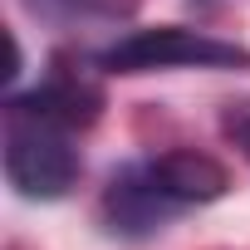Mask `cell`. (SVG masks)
<instances>
[{
  "label": "cell",
  "instance_id": "6da1fadb",
  "mask_svg": "<svg viewBox=\"0 0 250 250\" xmlns=\"http://www.w3.org/2000/svg\"><path fill=\"white\" fill-rule=\"evenodd\" d=\"M230 191V172L196 147H172L162 157H143L128 162L123 172L108 177L103 187V226L113 235H152L162 230L177 211L187 206H206L216 196Z\"/></svg>",
  "mask_w": 250,
  "mask_h": 250
},
{
  "label": "cell",
  "instance_id": "7a4b0ae2",
  "mask_svg": "<svg viewBox=\"0 0 250 250\" xmlns=\"http://www.w3.org/2000/svg\"><path fill=\"white\" fill-rule=\"evenodd\" d=\"M108 74H152V69H250V49L235 40H216L187 25H157L113 40L98 54Z\"/></svg>",
  "mask_w": 250,
  "mask_h": 250
},
{
  "label": "cell",
  "instance_id": "3957f363",
  "mask_svg": "<svg viewBox=\"0 0 250 250\" xmlns=\"http://www.w3.org/2000/svg\"><path fill=\"white\" fill-rule=\"evenodd\" d=\"M79 172H83V162H79L74 133L5 108V177L20 196L59 201L79 182Z\"/></svg>",
  "mask_w": 250,
  "mask_h": 250
},
{
  "label": "cell",
  "instance_id": "277c9868",
  "mask_svg": "<svg viewBox=\"0 0 250 250\" xmlns=\"http://www.w3.org/2000/svg\"><path fill=\"white\" fill-rule=\"evenodd\" d=\"M5 108L25 113V118H40V123H54V128H64V133H79V128H88V123H98L103 88L88 74H79V69H54L40 88L15 93Z\"/></svg>",
  "mask_w": 250,
  "mask_h": 250
},
{
  "label": "cell",
  "instance_id": "5b68a950",
  "mask_svg": "<svg viewBox=\"0 0 250 250\" xmlns=\"http://www.w3.org/2000/svg\"><path fill=\"white\" fill-rule=\"evenodd\" d=\"M35 10H64V15H108V20H118V15H133V5L138 0H30Z\"/></svg>",
  "mask_w": 250,
  "mask_h": 250
},
{
  "label": "cell",
  "instance_id": "8992f818",
  "mask_svg": "<svg viewBox=\"0 0 250 250\" xmlns=\"http://www.w3.org/2000/svg\"><path fill=\"white\" fill-rule=\"evenodd\" d=\"M230 133H235V143H240V152L250 157V118H235V123H230Z\"/></svg>",
  "mask_w": 250,
  "mask_h": 250
}]
</instances>
